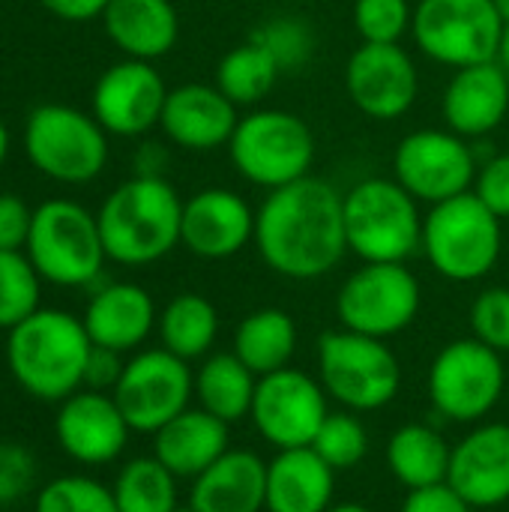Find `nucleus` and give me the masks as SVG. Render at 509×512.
Listing matches in <instances>:
<instances>
[{
	"label": "nucleus",
	"instance_id": "nucleus-24",
	"mask_svg": "<svg viewBox=\"0 0 509 512\" xmlns=\"http://www.w3.org/2000/svg\"><path fill=\"white\" fill-rule=\"evenodd\" d=\"M189 507L195 512H264L267 462L252 450H228L192 480Z\"/></svg>",
	"mask_w": 509,
	"mask_h": 512
},
{
	"label": "nucleus",
	"instance_id": "nucleus-10",
	"mask_svg": "<svg viewBox=\"0 0 509 512\" xmlns=\"http://www.w3.org/2000/svg\"><path fill=\"white\" fill-rule=\"evenodd\" d=\"M504 24L495 0H417L411 36L429 60L456 72L498 60Z\"/></svg>",
	"mask_w": 509,
	"mask_h": 512
},
{
	"label": "nucleus",
	"instance_id": "nucleus-26",
	"mask_svg": "<svg viewBox=\"0 0 509 512\" xmlns=\"http://www.w3.org/2000/svg\"><path fill=\"white\" fill-rule=\"evenodd\" d=\"M102 24L126 57L150 63L165 57L180 36V18L171 0H108Z\"/></svg>",
	"mask_w": 509,
	"mask_h": 512
},
{
	"label": "nucleus",
	"instance_id": "nucleus-45",
	"mask_svg": "<svg viewBox=\"0 0 509 512\" xmlns=\"http://www.w3.org/2000/svg\"><path fill=\"white\" fill-rule=\"evenodd\" d=\"M42 6L63 21H90L105 12L108 0H42Z\"/></svg>",
	"mask_w": 509,
	"mask_h": 512
},
{
	"label": "nucleus",
	"instance_id": "nucleus-14",
	"mask_svg": "<svg viewBox=\"0 0 509 512\" xmlns=\"http://www.w3.org/2000/svg\"><path fill=\"white\" fill-rule=\"evenodd\" d=\"M192 393L195 375L189 372V363L165 348H150L126 360L111 396L132 432L156 435L189 408Z\"/></svg>",
	"mask_w": 509,
	"mask_h": 512
},
{
	"label": "nucleus",
	"instance_id": "nucleus-46",
	"mask_svg": "<svg viewBox=\"0 0 509 512\" xmlns=\"http://www.w3.org/2000/svg\"><path fill=\"white\" fill-rule=\"evenodd\" d=\"M498 63L507 69L509 75V21L504 24V36H501V48H498Z\"/></svg>",
	"mask_w": 509,
	"mask_h": 512
},
{
	"label": "nucleus",
	"instance_id": "nucleus-8",
	"mask_svg": "<svg viewBox=\"0 0 509 512\" xmlns=\"http://www.w3.org/2000/svg\"><path fill=\"white\" fill-rule=\"evenodd\" d=\"M318 381L345 411L369 414L396 399L402 369L387 339L342 327L324 333L318 342Z\"/></svg>",
	"mask_w": 509,
	"mask_h": 512
},
{
	"label": "nucleus",
	"instance_id": "nucleus-40",
	"mask_svg": "<svg viewBox=\"0 0 509 512\" xmlns=\"http://www.w3.org/2000/svg\"><path fill=\"white\" fill-rule=\"evenodd\" d=\"M39 480L36 456L15 441H0V507L24 501Z\"/></svg>",
	"mask_w": 509,
	"mask_h": 512
},
{
	"label": "nucleus",
	"instance_id": "nucleus-16",
	"mask_svg": "<svg viewBox=\"0 0 509 512\" xmlns=\"http://www.w3.org/2000/svg\"><path fill=\"white\" fill-rule=\"evenodd\" d=\"M345 90L354 108L372 120H399L420 93V72L399 45L363 42L345 66Z\"/></svg>",
	"mask_w": 509,
	"mask_h": 512
},
{
	"label": "nucleus",
	"instance_id": "nucleus-44",
	"mask_svg": "<svg viewBox=\"0 0 509 512\" xmlns=\"http://www.w3.org/2000/svg\"><path fill=\"white\" fill-rule=\"evenodd\" d=\"M123 354L111 351V348H99L93 345L90 360H87V372H84V387L87 390H99V393H114L120 375H123Z\"/></svg>",
	"mask_w": 509,
	"mask_h": 512
},
{
	"label": "nucleus",
	"instance_id": "nucleus-12",
	"mask_svg": "<svg viewBox=\"0 0 509 512\" xmlns=\"http://www.w3.org/2000/svg\"><path fill=\"white\" fill-rule=\"evenodd\" d=\"M420 303V279L408 264H363L342 282L336 315L345 330L390 339L414 324Z\"/></svg>",
	"mask_w": 509,
	"mask_h": 512
},
{
	"label": "nucleus",
	"instance_id": "nucleus-29",
	"mask_svg": "<svg viewBox=\"0 0 509 512\" xmlns=\"http://www.w3.org/2000/svg\"><path fill=\"white\" fill-rule=\"evenodd\" d=\"M258 375L234 354H210L195 372V396L204 411L225 420L228 426L249 417L255 399Z\"/></svg>",
	"mask_w": 509,
	"mask_h": 512
},
{
	"label": "nucleus",
	"instance_id": "nucleus-34",
	"mask_svg": "<svg viewBox=\"0 0 509 512\" xmlns=\"http://www.w3.org/2000/svg\"><path fill=\"white\" fill-rule=\"evenodd\" d=\"M249 39L267 48V54L276 60L282 72H300L315 57V45H318L312 24L303 15H291V12L267 18L252 30Z\"/></svg>",
	"mask_w": 509,
	"mask_h": 512
},
{
	"label": "nucleus",
	"instance_id": "nucleus-21",
	"mask_svg": "<svg viewBox=\"0 0 509 512\" xmlns=\"http://www.w3.org/2000/svg\"><path fill=\"white\" fill-rule=\"evenodd\" d=\"M447 483L471 507H501L509 501V426L483 423L468 432L450 459Z\"/></svg>",
	"mask_w": 509,
	"mask_h": 512
},
{
	"label": "nucleus",
	"instance_id": "nucleus-9",
	"mask_svg": "<svg viewBox=\"0 0 509 512\" xmlns=\"http://www.w3.org/2000/svg\"><path fill=\"white\" fill-rule=\"evenodd\" d=\"M24 153L57 183H90L105 171L108 132L72 105H39L24 123Z\"/></svg>",
	"mask_w": 509,
	"mask_h": 512
},
{
	"label": "nucleus",
	"instance_id": "nucleus-3",
	"mask_svg": "<svg viewBox=\"0 0 509 512\" xmlns=\"http://www.w3.org/2000/svg\"><path fill=\"white\" fill-rule=\"evenodd\" d=\"M96 219L114 264L147 267L180 246L183 201L165 177L135 174L102 201Z\"/></svg>",
	"mask_w": 509,
	"mask_h": 512
},
{
	"label": "nucleus",
	"instance_id": "nucleus-43",
	"mask_svg": "<svg viewBox=\"0 0 509 512\" xmlns=\"http://www.w3.org/2000/svg\"><path fill=\"white\" fill-rule=\"evenodd\" d=\"M474 507L450 486V483H438V486H426V489H414L408 492V498L402 501L399 512H471Z\"/></svg>",
	"mask_w": 509,
	"mask_h": 512
},
{
	"label": "nucleus",
	"instance_id": "nucleus-1",
	"mask_svg": "<svg viewBox=\"0 0 509 512\" xmlns=\"http://www.w3.org/2000/svg\"><path fill=\"white\" fill-rule=\"evenodd\" d=\"M342 195L330 180L315 174L267 192L255 210L252 240L261 261L297 282L333 273L348 252Z\"/></svg>",
	"mask_w": 509,
	"mask_h": 512
},
{
	"label": "nucleus",
	"instance_id": "nucleus-49",
	"mask_svg": "<svg viewBox=\"0 0 509 512\" xmlns=\"http://www.w3.org/2000/svg\"><path fill=\"white\" fill-rule=\"evenodd\" d=\"M495 6H498V12L504 15V21H509V0H495Z\"/></svg>",
	"mask_w": 509,
	"mask_h": 512
},
{
	"label": "nucleus",
	"instance_id": "nucleus-22",
	"mask_svg": "<svg viewBox=\"0 0 509 512\" xmlns=\"http://www.w3.org/2000/svg\"><path fill=\"white\" fill-rule=\"evenodd\" d=\"M441 114L462 138H486L509 114V75L498 60L456 69L444 87Z\"/></svg>",
	"mask_w": 509,
	"mask_h": 512
},
{
	"label": "nucleus",
	"instance_id": "nucleus-11",
	"mask_svg": "<svg viewBox=\"0 0 509 512\" xmlns=\"http://www.w3.org/2000/svg\"><path fill=\"white\" fill-rule=\"evenodd\" d=\"M507 387L504 360L480 339H456L432 360L429 399L435 411L456 423H477L492 414Z\"/></svg>",
	"mask_w": 509,
	"mask_h": 512
},
{
	"label": "nucleus",
	"instance_id": "nucleus-41",
	"mask_svg": "<svg viewBox=\"0 0 509 512\" xmlns=\"http://www.w3.org/2000/svg\"><path fill=\"white\" fill-rule=\"evenodd\" d=\"M498 219H509V153H498L477 168L471 189Z\"/></svg>",
	"mask_w": 509,
	"mask_h": 512
},
{
	"label": "nucleus",
	"instance_id": "nucleus-28",
	"mask_svg": "<svg viewBox=\"0 0 509 512\" xmlns=\"http://www.w3.org/2000/svg\"><path fill=\"white\" fill-rule=\"evenodd\" d=\"M450 459L453 447L426 423H408L396 429L387 444V465L408 492L447 483Z\"/></svg>",
	"mask_w": 509,
	"mask_h": 512
},
{
	"label": "nucleus",
	"instance_id": "nucleus-35",
	"mask_svg": "<svg viewBox=\"0 0 509 512\" xmlns=\"http://www.w3.org/2000/svg\"><path fill=\"white\" fill-rule=\"evenodd\" d=\"M42 276L36 273L27 252H3L0 249V330L18 327L39 306Z\"/></svg>",
	"mask_w": 509,
	"mask_h": 512
},
{
	"label": "nucleus",
	"instance_id": "nucleus-17",
	"mask_svg": "<svg viewBox=\"0 0 509 512\" xmlns=\"http://www.w3.org/2000/svg\"><path fill=\"white\" fill-rule=\"evenodd\" d=\"M168 87L150 60H120L93 87V117L108 135L138 138L162 120Z\"/></svg>",
	"mask_w": 509,
	"mask_h": 512
},
{
	"label": "nucleus",
	"instance_id": "nucleus-20",
	"mask_svg": "<svg viewBox=\"0 0 509 512\" xmlns=\"http://www.w3.org/2000/svg\"><path fill=\"white\" fill-rule=\"evenodd\" d=\"M240 123V108L216 84H180L168 90L162 108V132L171 144L195 153L228 147Z\"/></svg>",
	"mask_w": 509,
	"mask_h": 512
},
{
	"label": "nucleus",
	"instance_id": "nucleus-7",
	"mask_svg": "<svg viewBox=\"0 0 509 512\" xmlns=\"http://www.w3.org/2000/svg\"><path fill=\"white\" fill-rule=\"evenodd\" d=\"M24 252L42 282L60 288L93 285L108 261L96 213L66 198H51L33 210Z\"/></svg>",
	"mask_w": 509,
	"mask_h": 512
},
{
	"label": "nucleus",
	"instance_id": "nucleus-32",
	"mask_svg": "<svg viewBox=\"0 0 509 512\" xmlns=\"http://www.w3.org/2000/svg\"><path fill=\"white\" fill-rule=\"evenodd\" d=\"M282 69L276 60L261 48L255 39H246L243 45H234L216 66V87L237 105L252 108L258 105L279 81Z\"/></svg>",
	"mask_w": 509,
	"mask_h": 512
},
{
	"label": "nucleus",
	"instance_id": "nucleus-19",
	"mask_svg": "<svg viewBox=\"0 0 509 512\" xmlns=\"http://www.w3.org/2000/svg\"><path fill=\"white\" fill-rule=\"evenodd\" d=\"M252 240L255 210L240 192L210 186L183 201L180 243L192 255L204 261H225L243 252V246H249Z\"/></svg>",
	"mask_w": 509,
	"mask_h": 512
},
{
	"label": "nucleus",
	"instance_id": "nucleus-2",
	"mask_svg": "<svg viewBox=\"0 0 509 512\" xmlns=\"http://www.w3.org/2000/svg\"><path fill=\"white\" fill-rule=\"evenodd\" d=\"M93 342L81 318L36 309L6 336V366L15 384L39 402H63L84 387Z\"/></svg>",
	"mask_w": 509,
	"mask_h": 512
},
{
	"label": "nucleus",
	"instance_id": "nucleus-5",
	"mask_svg": "<svg viewBox=\"0 0 509 512\" xmlns=\"http://www.w3.org/2000/svg\"><path fill=\"white\" fill-rule=\"evenodd\" d=\"M315 153L312 126L285 108H255L243 114L228 141L234 171L267 192L309 177Z\"/></svg>",
	"mask_w": 509,
	"mask_h": 512
},
{
	"label": "nucleus",
	"instance_id": "nucleus-30",
	"mask_svg": "<svg viewBox=\"0 0 509 512\" xmlns=\"http://www.w3.org/2000/svg\"><path fill=\"white\" fill-rule=\"evenodd\" d=\"M258 378L291 366L297 351V324L282 309H258L234 330L231 348Z\"/></svg>",
	"mask_w": 509,
	"mask_h": 512
},
{
	"label": "nucleus",
	"instance_id": "nucleus-4",
	"mask_svg": "<svg viewBox=\"0 0 509 512\" xmlns=\"http://www.w3.org/2000/svg\"><path fill=\"white\" fill-rule=\"evenodd\" d=\"M342 204L348 252L363 264H405L423 246L420 201L396 177H366Z\"/></svg>",
	"mask_w": 509,
	"mask_h": 512
},
{
	"label": "nucleus",
	"instance_id": "nucleus-37",
	"mask_svg": "<svg viewBox=\"0 0 509 512\" xmlns=\"http://www.w3.org/2000/svg\"><path fill=\"white\" fill-rule=\"evenodd\" d=\"M33 512H120L114 492L93 477L66 474L48 480L36 492Z\"/></svg>",
	"mask_w": 509,
	"mask_h": 512
},
{
	"label": "nucleus",
	"instance_id": "nucleus-27",
	"mask_svg": "<svg viewBox=\"0 0 509 512\" xmlns=\"http://www.w3.org/2000/svg\"><path fill=\"white\" fill-rule=\"evenodd\" d=\"M336 471L312 450H279L267 465V512H327L333 507Z\"/></svg>",
	"mask_w": 509,
	"mask_h": 512
},
{
	"label": "nucleus",
	"instance_id": "nucleus-25",
	"mask_svg": "<svg viewBox=\"0 0 509 512\" xmlns=\"http://www.w3.org/2000/svg\"><path fill=\"white\" fill-rule=\"evenodd\" d=\"M153 438V456L177 480L201 477L216 459H222L231 450L228 423L204 408H186L171 423H165Z\"/></svg>",
	"mask_w": 509,
	"mask_h": 512
},
{
	"label": "nucleus",
	"instance_id": "nucleus-6",
	"mask_svg": "<svg viewBox=\"0 0 509 512\" xmlns=\"http://www.w3.org/2000/svg\"><path fill=\"white\" fill-rule=\"evenodd\" d=\"M504 219H498L474 192L432 204L423 216V255L450 282H477L489 276L504 249Z\"/></svg>",
	"mask_w": 509,
	"mask_h": 512
},
{
	"label": "nucleus",
	"instance_id": "nucleus-23",
	"mask_svg": "<svg viewBox=\"0 0 509 512\" xmlns=\"http://www.w3.org/2000/svg\"><path fill=\"white\" fill-rule=\"evenodd\" d=\"M84 327L93 345L111 351H135L156 327L153 297L135 282H111L93 291L84 309Z\"/></svg>",
	"mask_w": 509,
	"mask_h": 512
},
{
	"label": "nucleus",
	"instance_id": "nucleus-50",
	"mask_svg": "<svg viewBox=\"0 0 509 512\" xmlns=\"http://www.w3.org/2000/svg\"><path fill=\"white\" fill-rule=\"evenodd\" d=\"M174 512H195V510H192V507H177Z\"/></svg>",
	"mask_w": 509,
	"mask_h": 512
},
{
	"label": "nucleus",
	"instance_id": "nucleus-33",
	"mask_svg": "<svg viewBox=\"0 0 509 512\" xmlns=\"http://www.w3.org/2000/svg\"><path fill=\"white\" fill-rule=\"evenodd\" d=\"M111 492L120 512L177 510V477L156 456H141L126 462Z\"/></svg>",
	"mask_w": 509,
	"mask_h": 512
},
{
	"label": "nucleus",
	"instance_id": "nucleus-38",
	"mask_svg": "<svg viewBox=\"0 0 509 512\" xmlns=\"http://www.w3.org/2000/svg\"><path fill=\"white\" fill-rule=\"evenodd\" d=\"M411 0H354V30L372 45H399L411 33Z\"/></svg>",
	"mask_w": 509,
	"mask_h": 512
},
{
	"label": "nucleus",
	"instance_id": "nucleus-47",
	"mask_svg": "<svg viewBox=\"0 0 509 512\" xmlns=\"http://www.w3.org/2000/svg\"><path fill=\"white\" fill-rule=\"evenodd\" d=\"M6 153H9V132H6V123L0 120V165L6 159Z\"/></svg>",
	"mask_w": 509,
	"mask_h": 512
},
{
	"label": "nucleus",
	"instance_id": "nucleus-31",
	"mask_svg": "<svg viewBox=\"0 0 509 512\" xmlns=\"http://www.w3.org/2000/svg\"><path fill=\"white\" fill-rule=\"evenodd\" d=\"M156 327H159L162 348L189 363L210 354L219 336V312L201 294H177L159 312Z\"/></svg>",
	"mask_w": 509,
	"mask_h": 512
},
{
	"label": "nucleus",
	"instance_id": "nucleus-18",
	"mask_svg": "<svg viewBox=\"0 0 509 512\" xmlns=\"http://www.w3.org/2000/svg\"><path fill=\"white\" fill-rule=\"evenodd\" d=\"M129 423L111 393L81 387L60 402L54 417V438L60 450L78 465H108L129 441Z\"/></svg>",
	"mask_w": 509,
	"mask_h": 512
},
{
	"label": "nucleus",
	"instance_id": "nucleus-48",
	"mask_svg": "<svg viewBox=\"0 0 509 512\" xmlns=\"http://www.w3.org/2000/svg\"><path fill=\"white\" fill-rule=\"evenodd\" d=\"M327 512H372L369 507H363V504H339V507H330Z\"/></svg>",
	"mask_w": 509,
	"mask_h": 512
},
{
	"label": "nucleus",
	"instance_id": "nucleus-36",
	"mask_svg": "<svg viewBox=\"0 0 509 512\" xmlns=\"http://www.w3.org/2000/svg\"><path fill=\"white\" fill-rule=\"evenodd\" d=\"M312 450L339 474L357 468L369 453V435L354 411H330L321 432L312 441Z\"/></svg>",
	"mask_w": 509,
	"mask_h": 512
},
{
	"label": "nucleus",
	"instance_id": "nucleus-13",
	"mask_svg": "<svg viewBox=\"0 0 509 512\" xmlns=\"http://www.w3.org/2000/svg\"><path fill=\"white\" fill-rule=\"evenodd\" d=\"M477 153L453 129H417L396 144L393 177L423 204H441L474 189Z\"/></svg>",
	"mask_w": 509,
	"mask_h": 512
},
{
	"label": "nucleus",
	"instance_id": "nucleus-15",
	"mask_svg": "<svg viewBox=\"0 0 509 512\" xmlns=\"http://www.w3.org/2000/svg\"><path fill=\"white\" fill-rule=\"evenodd\" d=\"M327 390L300 369H279L258 378L249 420L276 450L312 447L327 420Z\"/></svg>",
	"mask_w": 509,
	"mask_h": 512
},
{
	"label": "nucleus",
	"instance_id": "nucleus-42",
	"mask_svg": "<svg viewBox=\"0 0 509 512\" xmlns=\"http://www.w3.org/2000/svg\"><path fill=\"white\" fill-rule=\"evenodd\" d=\"M33 210L18 195H0V249L21 252L27 246Z\"/></svg>",
	"mask_w": 509,
	"mask_h": 512
},
{
	"label": "nucleus",
	"instance_id": "nucleus-39",
	"mask_svg": "<svg viewBox=\"0 0 509 512\" xmlns=\"http://www.w3.org/2000/svg\"><path fill=\"white\" fill-rule=\"evenodd\" d=\"M471 333L498 354H509V288H486L471 303Z\"/></svg>",
	"mask_w": 509,
	"mask_h": 512
}]
</instances>
